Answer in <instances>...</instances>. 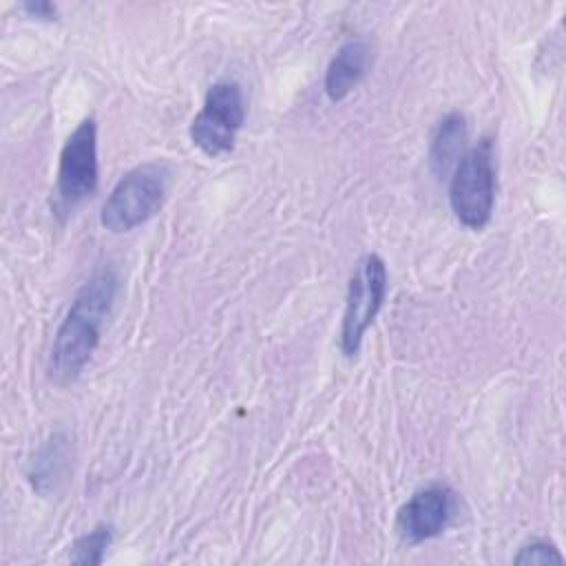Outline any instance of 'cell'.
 <instances>
[{
    "label": "cell",
    "instance_id": "cell-1",
    "mask_svg": "<svg viewBox=\"0 0 566 566\" xmlns=\"http://www.w3.org/2000/svg\"><path fill=\"white\" fill-rule=\"evenodd\" d=\"M117 290L119 279L113 268H99L77 290L53 338L49 356V378L53 382L69 385L82 374L99 343V334L115 305Z\"/></svg>",
    "mask_w": 566,
    "mask_h": 566
},
{
    "label": "cell",
    "instance_id": "cell-2",
    "mask_svg": "<svg viewBox=\"0 0 566 566\" xmlns=\"http://www.w3.org/2000/svg\"><path fill=\"white\" fill-rule=\"evenodd\" d=\"M170 181V168L148 161L128 170L106 197L99 221L111 232H128L159 212Z\"/></svg>",
    "mask_w": 566,
    "mask_h": 566
},
{
    "label": "cell",
    "instance_id": "cell-3",
    "mask_svg": "<svg viewBox=\"0 0 566 566\" xmlns=\"http://www.w3.org/2000/svg\"><path fill=\"white\" fill-rule=\"evenodd\" d=\"M495 203V166L491 142L464 150L451 172L449 206L453 217L469 230H482L493 214Z\"/></svg>",
    "mask_w": 566,
    "mask_h": 566
},
{
    "label": "cell",
    "instance_id": "cell-4",
    "mask_svg": "<svg viewBox=\"0 0 566 566\" xmlns=\"http://www.w3.org/2000/svg\"><path fill=\"white\" fill-rule=\"evenodd\" d=\"M387 296V265L378 254H365L349 279L345 312L340 321L338 345L345 358H354L360 352L365 332L376 321Z\"/></svg>",
    "mask_w": 566,
    "mask_h": 566
},
{
    "label": "cell",
    "instance_id": "cell-5",
    "mask_svg": "<svg viewBox=\"0 0 566 566\" xmlns=\"http://www.w3.org/2000/svg\"><path fill=\"white\" fill-rule=\"evenodd\" d=\"M245 119L241 86L232 80L214 82L203 97L201 111L190 122L192 144L208 157L234 148V139Z\"/></svg>",
    "mask_w": 566,
    "mask_h": 566
},
{
    "label": "cell",
    "instance_id": "cell-6",
    "mask_svg": "<svg viewBox=\"0 0 566 566\" xmlns=\"http://www.w3.org/2000/svg\"><path fill=\"white\" fill-rule=\"evenodd\" d=\"M97 126L93 117H86L66 137L55 175L57 208L71 212L77 203L97 190Z\"/></svg>",
    "mask_w": 566,
    "mask_h": 566
},
{
    "label": "cell",
    "instance_id": "cell-7",
    "mask_svg": "<svg viewBox=\"0 0 566 566\" xmlns=\"http://www.w3.org/2000/svg\"><path fill=\"white\" fill-rule=\"evenodd\" d=\"M455 493L447 484L418 489L396 513V535L402 544L416 546L438 537L453 520Z\"/></svg>",
    "mask_w": 566,
    "mask_h": 566
},
{
    "label": "cell",
    "instance_id": "cell-8",
    "mask_svg": "<svg viewBox=\"0 0 566 566\" xmlns=\"http://www.w3.org/2000/svg\"><path fill=\"white\" fill-rule=\"evenodd\" d=\"M367 62H369V49L363 40L356 38L345 42L327 64L325 84H323L325 95L332 102L345 99L363 80L367 71Z\"/></svg>",
    "mask_w": 566,
    "mask_h": 566
},
{
    "label": "cell",
    "instance_id": "cell-9",
    "mask_svg": "<svg viewBox=\"0 0 566 566\" xmlns=\"http://www.w3.org/2000/svg\"><path fill=\"white\" fill-rule=\"evenodd\" d=\"M464 142H467V119L462 113H449L444 115L431 137L429 148V164L436 175H447L458 159L464 155Z\"/></svg>",
    "mask_w": 566,
    "mask_h": 566
},
{
    "label": "cell",
    "instance_id": "cell-10",
    "mask_svg": "<svg viewBox=\"0 0 566 566\" xmlns=\"http://www.w3.org/2000/svg\"><path fill=\"white\" fill-rule=\"evenodd\" d=\"M66 438L62 433H53L33 455L29 464V480L33 489L46 493L55 489V482L62 478L66 467Z\"/></svg>",
    "mask_w": 566,
    "mask_h": 566
},
{
    "label": "cell",
    "instance_id": "cell-11",
    "mask_svg": "<svg viewBox=\"0 0 566 566\" xmlns=\"http://www.w3.org/2000/svg\"><path fill=\"white\" fill-rule=\"evenodd\" d=\"M113 542V526L111 524H97L93 531L84 533L71 544L69 559L71 564L82 566H97L104 562V555Z\"/></svg>",
    "mask_w": 566,
    "mask_h": 566
},
{
    "label": "cell",
    "instance_id": "cell-12",
    "mask_svg": "<svg viewBox=\"0 0 566 566\" xmlns=\"http://www.w3.org/2000/svg\"><path fill=\"white\" fill-rule=\"evenodd\" d=\"M513 562L517 566H526V564H564V555L559 553V548L548 542V539H542V537H535L526 544L520 546L517 555L513 557Z\"/></svg>",
    "mask_w": 566,
    "mask_h": 566
},
{
    "label": "cell",
    "instance_id": "cell-13",
    "mask_svg": "<svg viewBox=\"0 0 566 566\" xmlns=\"http://www.w3.org/2000/svg\"><path fill=\"white\" fill-rule=\"evenodd\" d=\"M22 9L33 15V18H40V20H55V7L51 2H24Z\"/></svg>",
    "mask_w": 566,
    "mask_h": 566
}]
</instances>
